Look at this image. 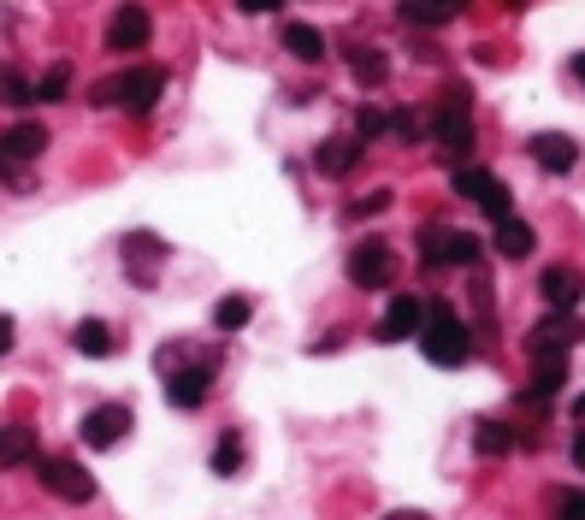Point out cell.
<instances>
[{"instance_id":"obj_33","label":"cell","mask_w":585,"mask_h":520,"mask_svg":"<svg viewBox=\"0 0 585 520\" xmlns=\"http://www.w3.org/2000/svg\"><path fill=\"white\" fill-rule=\"evenodd\" d=\"M550 520H585V491H568L562 503H555V515Z\"/></svg>"},{"instance_id":"obj_8","label":"cell","mask_w":585,"mask_h":520,"mask_svg":"<svg viewBox=\"0 0 585 520\" xmlns=\"http://www.w3.org/2000/svg\"><path fill=\"white\" fill-rule=\"evenodd\" d=\"M78 432H83L90 450H113V444H125V432H130V409H125V402H101V409L83 414Z\"/></svg>"},{"instance_id":"obj_10","label":"cell","mask_w":585,"mask_h":520,"mask_svg":"<svg viewBox=\"0 0 585 520\" xmlns=\"http://www.w3.org/2000/svg\"><path fill=\"white\" fill-rule=\"evenodd\" d=\"M574 338H580V326L568 320V308H550V320H538V326H533L526 350H533V361H562Z\"/></svg>"},{"instance_id":"obj_25","label":"cell","mask_w":585,"mask_h":520,"mask_svg":"<svg viewBox=\"0 0 585 520\" xmlns=\"http://www.w3.org/2000/svg\"><path fill=\"white\" fill-rule=\"evenodd\" d=\"M562 379H568V367H562V361H538L533 385H526V390H520V397H526V402H533V397H538V402H550V397H555V390H562Z\"/></svg>"},{"instance_id":"obj_12","label":"cell","mask_w":585,"mask_h":520,"mask_svg":"<svg viewBox=\"0 0 585 520\" xmlns=\"http://www.w3.org/2000/svg\"><path fill=\"white\" fill-rule=\"evenodd\" d=\"M420 320H426V302H414V296H390V308H385V320H378L373 338L378 343H408L420 331Z\"/></svg>"},{"instance_id":"obj_35","label":"cell","mask_w":585,"mask_h":520,"mask_svg":"<svg viewBox=\"0 0 585 520\" xmlns=\"http://www.w3.org/2000/svg\"><path fill=\"white\" fill-rule=\"evenodd\" d=\"M12 350V314H0V355Z\"/></svg>"},{"instance_id":"obj_36","label":"cell","mask_w":585,"mask_h":520,"mask_svg":"<svg viewBox=\"0 0 585 520\" xmlns=\"http://www.w3.org/2000/svg\"><path fill=\"white\" fill-rule=\"evenodd\" d=\"M574 468H585V426L574 432Z\"/></svg>"},{"instance_id":"obj_21","label":"cell","mask_w":585,"mask_h":520,"mask_svg":"<svg viewBox=\"0 0 585 520\" xmlns=\"http://www.w3.org/2000/svg\"><path fill=\"white\" fill-rule=\"evenodd\" d=\"M496 255H508V260H526L533 255V225L526 220H515V213H503V220H496Z\"/></svg>"},{"instance_id":"obj_23","label":"cell","mask_w":585,"mask_h":520,"mask_svg":"<svg viewBox=\"0 0 585 520\" xmlns=\"http://www.w3.org/2000/svg\"><path fill=\"white\" fill-rule=\"evenodd\" d=\"M284 48L296 54V60H308V66H319V60H326V36H319L314 24H296V19L284 24Z\"/></svg>"},{"instance_id":"obj_18","label":"cell","mask_w":585,"mask_h":520,"mask_svg":"<svg viewBox=\"0 0 585 520\" xmlns=\"http://www.w3.org/2000/svg\"><path fill=\"white\" fill-rule=\"evenodd\" d=\"M71 350L90 355V361H107V355H119V331H113L107 320H83L78 331H71Z\"/></svg>"},{"instance_id":"obj_28","label":"cell","mask_w":585,"mask_h":520,"mask_svg":"<svg viewBox=\"0 0 585 520\" xmlns=\"http://www.w3.org/2000/svg\"><path fill=\"white\" fill-rule=\"evenodd\" d=\"M0 101H7V107H31V78H24V71H12V66H0Z\"/></svg>"},{"instance_id":"obj_34","label":"cell","mask_w":585,"mask_h":520,"mask_svg":"<svg viewBox=\"0 0 585 520\" xmlns=\"http://www.w3.org/2000/svg\"><path fill=\"white\" fill-rule=\"evenodd\" d=\"M237 7H243V12H255V19H260V12H278L284 0H237Z\"/></svg>"},{"instance_id":"obj_9","label":"cell","mask_w":585,"mask_h":520,"mask_svg":"<svg viewBox=\"0 0 585 520\" xmlns=\"http://www.w3.org/2000/svg\"><path fill=\"white\" fill-rule=\"evenodd\" d=\"M426 142H437L444 154H461L473 149V119H467V107H437L432 119H426Z\"/></svg>"},{"instance_id":"obj_38","label":"cell","mask_w":585,"mask_h":520,"mask_svg":"<svg viewBox=\"0 0 585 520\" xmlns=\"http://www.w3.org/2000/svg\"><path fill=\"white\" fill-rule=\"evenodd\" d=\"M385 520H426L420 509H397V515H385Z\"/></svg>"},{"instance_id":"obj_32","label":"cell","mask_w":585,"mask_h":520,"mask_svg":"<svg viewBox=\"0 0 585 520\" xmlns=\"http://www.w3.org/2000/svg\"><path fill=\"white\" fill-rule=\"evenodd\" d=\"M355 137H390V113L361 107V113H355Z\"/></svg>"},{"instance_id":"obj_39","label":"cell","mask_w":585,"mask_h":520,"mask_svg":"<svg viewBox=\"0 0 585 520\" xmlns=\"http://www.w3.org/2000/svg\"><path fill=\"white\" fill-rule=\"evenodd\" d=\"M574 421H585V397H580V402H574Z\"/></svg>"},{"instance_id":"obj_31","label":"cell","mask_w":585,"mask_h":520,"mask_svg":"<svg viewBox=\"0 0 585 520\" xmlns=\"http://www.w3.org/2000/svg\"><path fill=\"white\" fill-rule=\"evenodd\" d=\"M390 130H397V137H408V142H426V125H420L414 107H397V113H390Z\"/></svg>"},{"instance_id":"obj_11","label":"cell","mask_w":585,"mask_h":520,"mask_svg":"<svg viewBox=\"0 0 585 520\" xmlns=\"http://www.w3.org/2000/svg\"><path fill=\"white\" fill-rule=\"evenodd\" d=\"M467 0H397V19L408 31H444V24L461 19Z\"/></svg>"},{"instance_id":"obj_19","label":"cell","mask_w":585,"mask_h":520,"mask_svg":"<svg viewBox=\"0 0 585 520\" xmlns=\"http://www.w3.org/2000/svg\"><path fill=\"white\" fill-rule=\"evenodd\" d=\"M42 149H48V130H42L36 119L12 125V130H7V137H0V154H7V161H12V166H19V161H36V154H42Z\"/></svg>"},{"instance_id":"obj_37","label":"cell","mask_w":585,"mask_h":520,"mask_svg":"<svg viewBox=\"0 0 585 520\" xmlns=\"http://www.w3.org/2000/svg\"><path fill=\"white\" fill-rule=\"evenodd\" d=\"M568 71H574V78L585 83V54H574V60H568Z\"/></svg>"},{"instance_id":"obj_3","label":"cell","mask_w":585,"mask_h":520,"mask_svg":"<svg viewBox=\"0 0 585 520\" xmlns=\"http://www.w3.org/2000/svg\"><path fill=\"white\" fill-rule=\"evenodd\" d=\"M485 255V243L467 237V231H449V225H420V260L426 267H473Z\"/></svg>"},{"instance_id":"obj_7","label":"cell","mask_w":585,"mask_h":520,"mask_svg":"<svg viewBox=\"0 0 585 520\" xmlns=\"http://www.w3.org/2000/svg\"><path fill=\"white\" fill-rule=\"evenodd\" d=\"M149 36H154V19H149V7H137V0H125V7L113 12V24H107V48H113V54H137V48H149Z\"/></svg>"},{"instance_id":"obj_16","label":"cell","mask_w":585,"mask_h":520,"mask_svg":"<svg viewBox=\"0 0 585 520\" xmlns=\"http://www.w3.org/2000/svg\"><path fill=\"white\" fill-rule=\"evenodd\" d=\"M538 291H545L550 308H568V314H574V308H580V296H585V279H580L574 267H545Z\"/></svg>"},{"instance_id":"obj_27","label":"cell","mask_w":585,"mask_h":520,"mask_svg":"<svg viewBox=\"0 0 585 520\" xmlns=\"http://www.w3.org/2000/svg\"><path fill=\"white\" fill-rule=\"evenodd\" d=\"M66 90H71V66H48V71L31 83L36 101H66Z\"/></svg>"},{"instance_id":"obj_24","label":"cell","mask_w":585,"mask_h":520,"mask_svg":"<svg viewBox=\"0 0 585 520\" xmlns=\"http://www.w3.org/2000/svg\"><path fill=\"white\" fill-rule=\"evenodd\" d=\"M515 426H503V421H479V432H473V450L479 456H508L515 450Z\"/></svg>"},{"instance_id":"obj_26","label":"cell","mask_w":585,"mask_h":520,"mask_svg":"<svg viewBox=\"0 0 585 520\" xmlns=\"http://www.w3.org/2000/svg\"><path fill=\"white\" fill-rule=\"evenodd\" d=\"M248 314H255V302H248V296H225V302L213 308V326H219V331H243Z\"/></svg>"},{"instance_id":"obj_15","label":"cell","mask_w":585,"mask_h":520,"mask_svg":"<svg viewBox=\"0 0 585 520\" xmlns=\"http://www.w3.org/2000/svg\"><path fill=\"white\" fill-rule=\"evenodd\" d=\"M343 60H349V71H355L361 90H378V83L390 78V54L373 48V42H355V48H343Z\"/></svg>"},{"instance_id":"obj_29","label":"cell","mask_w":585,"mask_h":520,"mask_svg":"<svg viewBox=\"0 0 585 520\" xmlns=\"http://www.w3.org/2000/svg\"><path fill=\"white\" fill-rule=\"evenodd\" d=\"M237 468H243V438H237V432H225L219 450H213V473H219V480H231Z\"/></svg>"},{"instance_id":"obj_14","label":"cell","mask_w":585,"mask_h":520,"mask_svg":"<svg viewBox=\"0 0 585 520\" xmlns=\"http://www.w3.org/2000/svg\"><path fill=\"white\" fill-rule=\"evenodd\" d=\"M208 390H213V373H208V367H178V373L166 379L172 409H201V402H208Z\"/></svg>"},{"instance_id":"obj_13","label":"cell","mask_w":585,"mask_h":520,"mask_svg":"<svg viewBox=\"0 0 585 520\" xmlns=\"http://www.w3.org/2000/svg\"><path fill=\"white\" fill-rule=\"evenodd\" d=\"M526 149H533V161L545 166V172H555V178L580 166V142H574V137H562V130H538Z\"/></svg>"},{"instance_id":"obj_17","label":"cell","mask_w":585,"mask_h":520,"mask_svg":"<svg viewBox=\"0 0 585 520\" xmlns=\"http://www.w3.org/2000/svg\"><path fill=\"white\" fill-rule=\"evenodd\" d=\"M166 260V243L149 237V231H137V237H125V267L130 279H137V291H149V267H160Z\"/></svg>"},{"instance_id":"obj_1","label":"cell","mask_w":585,"mask_h":520,"mask_svg":"<svg viewBox=\"0 0 585 520\" xmlns=\"http://www.w3.org/2000/svg\"><path fill=\"white\" fill-rule=\"evenodd\" d=\"M420 355L432 361V367H461L467 355H473V331H467L456 314H449V302H437V308H426V320H420Z\"/></svg>"},{"instance_id":"obj_22","label":"cell","mask_w":585,"mask_h":520,"mask_svg":"<svg viewBox=\"0 0 585 520\" xmlns=\"http://www.w3.org/2000/svg\"><path fill=\"white\" fill-rule=\"evenodd\" d=\"M36 461V432L31 426H0V468H24Z\"/></svg>"},{"instance_id":"obj_30","label":"cell","mask_w":585,"mask_h":520,"mask_svg":"<svg viewBox=\"0 0 585 520\" xmlns=\"http://www.w3.org/2000/svg\"><path fill=\"white\" fill-rule=\"evenodd\" d=\"M385 208H390V190H367L343 208V220H373V213H385Z\"/></svg>"},{"instance_id":"obj_2","label":"cell","mask_w":585,"mask_h":520,"mask_svg":"<svg viewBox=\"0 0 585 520\" xmlns=\"http://www.w3.org/2000/svg\"><path fill=\"white\" fill-rule=\"evenodd\" d=\"M36 480H42L48 497H60V503H95V473L83 468V461H71V456H42Z\"/></svg>"},{"instance_id":"obj_6","label":"cell","mask_w":585,"mask_h":520,"mask_svg":"<svg viewBox=\"0 0 585 520\" xmlns=\"http://www.w3.org/2000/svg\"><path fill=\"white\" fill-rule=\"evenodd\" d=\"M456 196L479 201V208H485V220L515 213V208H508V184L496 178V172H485V166H456Z\"/></svg>"},{"instance_id":"obj_4","label":"cell","mask_w":585,"mask_h":520,"mask_svg":"<svg viewBox=\"0 0 585 520\" xmlns=\"http://www.w3.org/2000/svg\"><path fill=\"white\" fill-rule=\"evenodd\" d=\"M160 95H166V71L160 66H130L113 78V107H125V113H154L160 107Z\"/></svg>"},{"instance_id":"obj_20","label":"cell","mask_w":585,"mask_h":520,"mask_svg":"<svg viewBox=\"0 0 585 520\" xmlns=\"http://www.w3.org/2000/svg\"><path fill=\"white\" fill-rule=\"evenodd\" d=\"M355 161H361V142H355V137H331V142H319V149H314V166L326 172V178L355 172Z\"/></svg>"},{"instance_id":"obj_5","label":"cell","mask_w":585,"mask_h":520,"mask_svg":"<svg viewBox=\"0 0 585 520\" xmlns=\"http://www.w3.org/2000/svg\"><path fill=\"white\" fill-rule=\"evenodd\" d=\"M390 272H397V255H390L385 237H361L355 249H349V279H355V291H385Z\"/></svg>"}]
</instances>
